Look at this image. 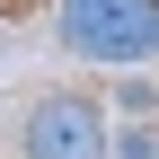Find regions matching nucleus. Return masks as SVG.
<instances>
[{"label": "nucleus", "instance_id": "obj_1", "mask_svg": "<svg viewBox=\"0 0 159 159\" xmlns=\"http://www.w3.org/2000/svg\"><path fill=\"white\" fill-rule=\"evenodd\" d=\"M53 27L80 62H106V71L159 62V0H62Z\"/></svg>", "mask_w": 159, "mask_h": 159}, {"label": "nucleus", "instance_id": "obj_2", "mask_svg": "<svg viewBox=\"0 0 159 159\" xmlns=\"http://www.w3.org/2000/svg\"><path fill=\"white\" fill-rule=\"evenodd\" d=\"M106 106L80 89H53L27 106V159H106Z\"/></svg>", "mask_w": 159, "mask_h": 159}, {"label": "nucleus", "instance_id": "obj_3", "mask_svg": "<svg viewBox=\"0 0 159 159\" xmlns=\"http://www.w3.org/2000/svg\"><path fill=\"white\" fill-rule=\"evenodd\" d=\"M106 159H159V124H150V115L115 124V133H106Z\"/></svg>", "mask_w": 159, "mask_h": 159}]
</instances>
